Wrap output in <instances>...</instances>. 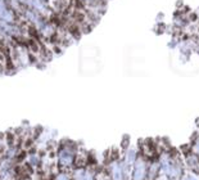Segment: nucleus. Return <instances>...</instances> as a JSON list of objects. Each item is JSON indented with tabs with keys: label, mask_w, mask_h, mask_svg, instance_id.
<instances>
[{
	"label": "nucleus",
	"mask_w": 199,
	"mask_h": 180,
	"mask_svg": "<svg viewBox=\"0 0 199 180\" xmlns=\"http://www.w3.org/2000/svg\"><path fill=\"white\" fill-rule=\"evenodd\" d=\"M79 145L73 141H62L55 149V163L62 171H71L76 166Z\"/></svg>",
	"instance_id": "1"
},
{
	"label": "nucleus",
	"mask_w": 199,
	"mask_h": 180,
	"mask_svg": "<svg viewBox=\"0 0 199 180\" xmlns=\"http://www.w3.org/2000/svg\"><path fill=\"white\" fill-rule=\"evenodd\" d=\"M0 178L1 180H20L18 162L5 157L3 153L0 156Z\"/></svg>",
	"instance_id": "2"
},
{
	"label": "nucleus",
	"mask_w": 199,
	"mask_h": 180,
	"mask_svg": "<svg viewBox=\"0 0 199 180\" xmlns=\"http://www.w3.org/2000/svg\"><path fill=\"white\" fill-rule=\"evenodd\" d=\"M104 170L107 171L110 180H129L123 170L122 157H110L104 166Z\"/></svg>",
	"instance_id": "3"
},
{
	"label": "nucleus",
	"mask_w": 199,
	"mask_h": 180,
	"mask_svg": "<svg viewBox=\"0 0 199 180\" xmlns=\"http://www.w3.org/2000/svg\"><path fill=\"white\" fill-rule=\"evenodd\" d=\"M148 166L149 158L139 153L135 162L131 166V176L130 180H148Z\"/></svg>",
	"instance_id": "4"
},
{
	"label": "nucleus",
	"mask_w": 199,
	"mask_h": 180,
	"mask_svg": "<svg viewBox=\"0 0 199 180\" xmlns=\"http://www.w3.org/2000/svg\"><path fill=\"white\" fill-rule=\"evenodd\" d=\"M70 172L72 180H96L98 169L89 163L86 166H75Z\"/></svg>",
	"instance_id": "5"
},
{
	"label": "nucleus",
	"mask_w": 199,
	"mask_h": 180,
	"mask_svg": "<svg viewBox=\"0 0 199 180\" xmlns=\"http://www.w3.org/2000/svg\"><path fill=\"white\" fill-rule=\"evenodd\" d=\"M41 161H42V153L36 149H31L26 152L23 162L32 172H37L41 169Z\"/></svg>",
	"instance_id": "6"
},
{
	"label": "nucleus",
	"mask_w": 199,
	"mask_h": 180,
	"mask_svg": "<svg viewBox=\"0 0 199 180\" xmlns=\"http://www.w3.org/2000/svg\"><path fill=\"white\" fill-rule=\"evenodd\" d=\"M184 165L191 172L199 174V157L197 154H194L191 150L184 154Z\"/></svg>",
	"instance_id": "7"
},
{
	"label": "nucleus",
	"mask_w": 199,
	"mask_h": 180,
	"mask_svg": "<svg viewBox=\"0 0 199 180\" xmlns=\"http://www.w3.org/2000/svg\"><path fill=\"white\" fill-rule=\"evenodd\" d=\"M161 175V165H159L158 157L150 158L149 166H148V180H159Z\"/></svg>",
	"instance_id": "8"
},
{
	"label": "nucleus",
	"mask_w": 199,
	"mask_h": 180,
	"mask_svg": "<svg viewBox=\"0 0 199 180\" xmlns=\"http://www.w3.org/2000/svg\"><path fill=\"white\" fill-rule=\"evenodd\" d=\"M139 149H136V148H132V147H127L126 149H125V152H123V156H122V160L125 161L127 165H130V166H132V163L135 162V160H136V157L139 156Z\"/></svg>",
	"instance_id": "9"
},
{
	"label": "nucleus",
	"mask_w": 199,
	"mask_h": 180,
	"mask_svg": "<svg viewBox=\"0 0 199 180\" xmlns=\"http://www.w3.org/2000/svg\"><path fill=\"white\" fill-rule=\"evenodd\" d=\"M51 180H72V178H71V172L70 171L59 170L53 178H51Z\"/></svg>",
	"instance_id": "10"
},
{
	"label": "nucleus",
	"mask_w": 199,
	"mask_h": 180,
	"mask_svg": "<svg viewBox=\"0 0 199 180\" xmlns=\"http://www.w3.org/2000/svg\"><path fill=\"white\" fill-rule=\"evenodd\" d=\"M96 180H110V179L108 176V174H107V171L104 169H100L96 172Z\"/></svg>",
	"instance_id": "11"
},
{
	"label": "nucleus",
	"mask_w": 199,
	"mask_h": 180,
	"mask_svg": "<svg viewBox=\"0 0 199 180\" xmlns=\"http://www.w3.org/2000/svg\"><path fill=\"white\" fill-rule=\"evenodd\" d=\"M181 180H197L194 176H190V175H184L182 178H181Z\"/></svg>",
	"instance_id": "12"
},
{
	"label": "nucleus",
	"mask_w": 199,
	"mask_h": 180,
	"mask_svg": "<svg viewBox=\"0 0 199 180\" xmlns=\"http://www.w3.org/2000/svg\"><path fill=\"white\" fill-rule=\"evenodd\" d=\"M20 180H33V179H32L31 176H26V178H21Z\"/></svg>",
	"instance_id": "13"
},
{
	"label": "nucleus",
	"mask_w": 199,
	"mask_h": 180,
	"mask_svg": "<svg viewBox=\"0 0 199 180\" xmlns=\"http://www.w3.org/2000/svg\"><path fill=\"white\" fill-rule=\"evenodd\" d=\"M0 180H1V178H0Z\"/></svg>",
	"instance_id": "14"
},
{
	"label": "nucleus",
	"mask_w": 199,
	"mask_h": 180,
	"mask_svg": "<svg viewBox=\"0 0 199 180\" xmlns=\"http://www.w3.org/2000/svg\"><path fill=\"white\" fill-rule=\"evenodd\" d=\"M159 180H161V179H159Z\"/></svg>",
	"instance_id": "15"
}]
</instances>
